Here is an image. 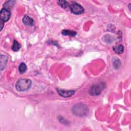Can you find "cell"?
Instances as JSON below:
<instances>
[{"instance_id":"cell-16","label":"cell","mask_w":131,"mask_h":131,"mask_svg":"<svg viewBox=\"0 0 131 131\" xmlns=\"http://www.w3.org/2000/svg\"><path fill=\"white\" fill-rule=\"evenodd\" d=\"M0 25H1V31H2L3 28V27H4V22L1 20V21H0Z\"/></svg>"},{"instance_id":"cell-9","label":"cell","mask_w":131,"mask_h":131,"mask_svg":"<svg viewBox=\"0 0 131 131\" xmlns=\"http://www.w3.org/2000/svg\"><path fill=\"white\" fill-rule=\"evenodd\" d=\"M61 34L64 36L67 35V36H76L77 33L74 31L64 29L61 31Z\"/></svg>"},{"instance_id":"cell-1","label":"cell","mask_w":131,"mask_h":131,"mask_svg":"<svg viewBox=\"0 0 131 131\" xmlns=\"http://www.w3.org/2000/svg\"><path fill=\"white\" fill-rule=\"evenodd\" d=\"M32 85V81L29 79L23 78L18 80L15 85L17 91L24 92L29 89Z\"/></svg>"},{"instance_id":"cell-3","label":"cell","mask_w":131,"mask_h":131,"mask_svg":"<svg viewBox=\"0 0 131 131\" xmlns=\"http://www.w3.org/2000/svg\"><path fill=\"white\" fill-rule=\"evenodd\" d=\"M70 9L71 12L76 15H79L84 12V8L83 7L76 3H72L70 5Z\"/></svg>"},{"instance_id":"cell-8","label":"cell","mask_w":131,"mask_h":131,"mask_svg":"<svg viewBox=\"0 0 131 131\" xmlns=\"http://www.w3.org/2000/svg\"><path fill=\"white\" fill-rule=\"evenodd\" d=\"M8 59V58L6 56L3 55H1L0 62H1V71L5 69V68L6 67Z\"/></svg>"},{"instance_id":"cell-7","label":"cell","mask_w":131,"mask_h":131,"mask_svg":"<svg viewBox=\"0 0 131 131\" xmlns=\"http://www.w3.org/2000/svg\"><path fill=\"white\" fill-rule=\"evenodd\" d=\"M22 20L23 24L27 26H33L34 24V20L27 15H24Z\"/></svg>"},{"instance_id":"cell-10","label":"cell","mask_w":131,"mask_h":131,"mask_svg":"<svg viewBox=\"0 0 131 131\" xmlns=\"http://www.w3.org/2000/svg\"><path fill=\"white\" fill-rule=\"evenodd\" d=\"M113 51L117 54H121L124 51V47L122 45H119L113 47Z\"/></svg>"},{"instance_id":"cell-6","label":"cell","mask_w":131,"mask_h":131,"mask_svg":"<svg viewBox=\"0 0 131 131\" xmlns=\"http://www.w3.org/2000/svg\"><path fill=\"white\" fill-rule=\"evenodd\" d=\"M89 92L90 95L92 96H97L101 93V90L99 86L93 85L90 88Z\"/></svg>"},{"instance_id":"cell-15","label":"cell","mask_w":131,"mask_h":131,"mask_svg":"<svg viewBox=\"0 0 131 131\" xmlns=\"http://www.w3.org/2000/svg\"><path fill=\"white\" fill-rule=\"evenodd\" d=\"M27 69V68L26 64L25 63L22 62L19 64V67H18V70H19L20 73L23 74V73H25Z\"/></svg>"},{"instance_id":"cell-2","label":"cell","mask_w":131,"mask_h":131,"mask_svg":"<svg viewBox=\"0 0 131 131\" xmlns=\"http://www.w3.org/2000/svg\"><path fill=\"white\" fill-rule=\"evenodd\" d=\"M72 112L75 115L82 117L87 115L89 110L86 105L82 103H79L73 106Z\"/></svg>"},{"instance_id":"cell-13","label":"cell","mask_w":131,"mask_h":131,"mask_svg":"<svg viewBox=\"0 0 131 131\" xmlns=\"http://www.w3.org/2000/svg\"><path fill=\"white\" fill-rule=\"evenodd\" d=\"M57 3L61 8L63 9H67V8L70 7L69 3L66 1H58Z\"/></svg>"},{"instance_id":"cell-4","label":"cell","mask_w":131,"mask_h":131,"mask_svg":"<svg viewBox=\"0 0 131 131\" xmlns=\"http://www.w3.org/2000/svg\"><path fill=\"white\" fill-rule=\"evenodd\" d=\"M0 13L1 20L3 21L4 22H6L9 19L11 16V13L10 10L4 8L1 9Z\"/></svg>"},{"instance_id":"cell-14","label":"cell","mask_w":131,"mask_h":131,"mask_svg":"<svg viewBox=\"0 0 131 131\" xmlns=\"http://www.w3.org/2000/svg\"><path fill=\"white\" fill-rule=\"evenodd\" d=\"M21 47V45L17 42V40H14L13 42L12 49L14 51H18Z\"/></svg>"},{"instance_id":"cell-11","label":"cell","mask_w":131,"mask_h":131,"mask_svg":"<svg viewBox=\"0 0 131 131\" xmlns=\"http://www.w3.org/2000/svg\"><path fill=\"white\" fill-rule=\"evenodd\" d=\"M15 2V1H9L6 2L5 3V4L4 5V8L10 10V9H11L12 8V7H13Z\"/></svg>"},{"instance_id":"cell-5","label":"cell","mask_w":131,"mask_h":131,"mask_svg":"<svg viewBox=\"0 0 131 131\" xmlns=\"http://www.w3.org/2000/svg\"><path fill=\"white\" fill-rule=\"evenodd\" d=\"M57 91L59 95L63 97H69L73 95L75 93V91L71 90H64L62 89H57Z\"/></svg>"},{"instance_id":"cell-12","label":"cell","mask_w":131,"mask_h":131,"mask_svg":"<svg viewBox=\"0 0 131 131\" xmlns=\"http://www.w3.org/2000/svg\"><path fill=\"white\" fill-rule=\"evenodd\" d=\"M112 62H113V64L114 66V67L115 69H118L121 64V61H120V59L119 58H117L116 57H114L113 58Z\"/></svg>"}]
</instances>
